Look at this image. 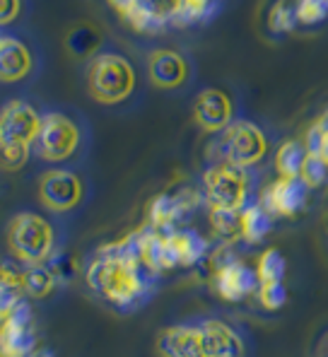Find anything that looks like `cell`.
Listing matches in <instances>:
<instances>
[{"label":"cell","mask_w":328,"mask_h":357,"mask_svg":"<svg viewBox=\"0 0 328 357\" xmlns=\"http://www.w3.org/2000/svg\"><path fill=\"white\" fill-rule=\"evenodd\" d=\"M84 183L70 169H49L39 178V201L51 213H70L82 203Z\"/></svg>","instance_id":"ba28073f"},{"label":"cell","mask_w":328,"mask_h":357,"mask_svg":"<svg viewBox=\"0 0 328 357\" xmlns=\"http://www.w3.org/2000/svg\"><path fill=\"white\" fill-rule=\"evenodd\" d=\"M152 278L137 261L128 239L99 249L84 271L89 290L116 309H133L145 302Z\"/></svg>","instance_id":"6da1fadb"},{"label":"cell","mask_w":328,"mask_h":357,"mask_svg":"<svg viewBox=\"0 0 328 357\" xmlns=\"http://www.w3.org/2000/svg\"><path fill=\"white\" fill-rule=\"evenodd\" d=\"M8 244L13 256L24 266L49 264L56 254V232L39 213H17L10 220Z\"/></svg>","instance_id":"7a4b0ae2"},{"label":"cell","mask_w":328,"mask_h":357,"mask_svg":"<svg viewBox=\"0 0 328 357\" xmlns=\"http://www.w3.org/2000/svg\"><path fill=\"white\" fill-rule=\"evenodd\" d=\"M213 290L225 302H241V299L256 297L261 280H258L256 266H248L246 261L225 254V246L213 254Z\"/></svg>","instance_id":"8992f818"},{"label":"cell","mask_w":328,"mask_h":357,"mask_svg":"<svg viewBox=\"0 0 328 357\" xmlns=\"http://www.w3.org/2000/svg\"><path fill=\"white\" fill-rule=\"evenodd\" d=\"M251 169L230 162H213L203 172V198L210 208L244 210L253 201Z\"/></svg>","instance_id":"5b68a950"},{"label":"cell","mask_w":328,"mask_h":357,"mask_svg":"<svg viewBox=\"0 0 328 357\" xmlns=\"http://www.w3.org/2000/svg\"><path fill=\"white\" fill-rule=\"evenodd\" d=\"M304 145L309 155H319L328 162V109L314 119V123L306 128Z\"/></svg>","instance_id":"4316f807"},{"label":"cell","mask_w":328,"mask_h":357,"mask_svg":"<svg viewBox=\"0 0 328 357\" xmlns=\"http://www.w3.org/2000/svg\"><path fill=\"white\" fill-rule=\"evenodd\" d=\"M29 145H5L0 148V167L8 172H17L27 165Z\"/></svg>","instance_id":"d6a6232c"},{"label":"cell","mask_w":328,"mask_h":357,"mask_svg":"<svg viewBox=\"0 0 328 357\" xmlns=\"http://www.w3.org/2000/svg\"><path fill=\"white\" fill-rule=\"evenodd\" d=\"M193 121L205 133L220 135L234 121V102L220 87L203 89L193 102Z\"/></svg>","instance_id":"4fadbf2b"},{"label":"cell","mask_w":328,"mask_h":357,"mask_svg":"<svg viewBox=\"0 0 328 357\" xmlns=\"http://www.w3.org/2000/svg\"><path fill=\"white\" fill-rule=\"evenodd\" d=\"M49 266H51V271L56 273L58 282L70 280V278L75 275V271H77V264L73 259H68L66 254H54V259L49 261Z\"/></svg>","instance_id":"836d02e7"},{"label":"cell","mask_w":328,"mask_h":357,"mask_svg":"<svg viewBox=\"0 0 328 357\" xmlns=\"http://www.w3.org/2000/svg\"><path fill=\"white\" fill-rule=\"evenodd\" d=\"M266 24H268V29H271L275 36L290 34V31L297 27L295 5H290L288 0H275V3L271 5V10H268Z\"/></svg>","instance_id":"484cf974"},{"label":"cell","mask_w":328,"mask_h":357,"mask_svg":"<svg viewBox=\"0 0 328 357\" xmlns=\"http://www.w3.org/2000/svg\"><path fill=\"white\" fill-rule=\"evenodd\" d=\"M102 41H104V34L94 22H75L66 34V49L73 59L87 61L97 56Z\"/></svg>","instance_id":"ffe728a7"},{"label":"cell","mask_w":328,"mask_h":357,"mask_svg":"<svg viewBox=\"0 0 328 357\" xmlns=\"http://www.w3.org/2000/svg\"><path fill=\"white\" fill-rule=\"evenodd\" d=\"M200 193L193 188H181L179 193H160L147 206V227L177 229V225L200 203Z\"/></svg>","instance_id":"7c38bea8"},{"label":"cell","mask_w":328,"mask_h":357,"mask_svg":"<svg viewBox=\"0 0 328 357\" xmlns=\"http://www.w3.org/2000/svg\"><path fill=\"white\" fill-rule=\"evenodd\" d=\"M24 273H27V268L20 261L0 259V285L24 292Z\"/></svg>","instance_id":"1f68e13d"},{"label":"cell","mask_w":328,"mask_h":357,"mask_svg":"<svg viewBox=\"0 0 328 357\" xmlns=\"http://www.w3.org/2000/svg\"><path fill=\"white\" fill-rule=\"evenodd\" d=\"M34 350H39L34 314L27 299H22L0 331V357H29Z\"/></svg>","instance_id":"8fae6325"},{"label":"cell","mask_w":328,"mask_h":357,"mask_svg":"<svg viewBox=\"0 0 328 357\" xmlns=\"http://www.w3.org/2000/svg\"><path fill=\"white\" fill-rule=\"evenodd\" d=\"M179 3L181 0H137L133 13L126 15V22L135 31H145V34H155L162 27L172 24L177 20Z\"/></svg>","instance_id":"ac0fdd59"},{"label":"cell","mask_w":328,"mask_h":357,"mask_svg":"<svg viewBox=\"0 0 328 357\" xmlns=\"http://www.w3.org/2000/svg\"><path fill=\"white\" fill-rule=\"evenodd\" d=\"M56 285H58V278L51 271L49 264L27 266V273H24V295L34 299H44L56 290Z\"/></svg>","instance_id":"cb8c5ba5"},{"label":"cell","mask_w":328,"mask_h":357,"mask_svg":"<svg viewBox=\"0 0 328 357\" xmlns=\"http://www.w3.org/2000/svg\"><path fill=\"white\" fill-rule=\"evenodd\" d=\"M295 15H297V24L316 27L328 20V0H297Z\"/></svg>","instance_id":"f1b7e54d"},{"label":"cell","mask_w":328,"mask_h":357,"mask_svg":"<svg viewBox=\"0 0 328 357\" xmlns=\"http://www.w3.org/2000/svg\"><path fill=\"white\" fill-rule=\"evenodd\" d=\"M309 193H311V188L306 186L299 176L297 178L278 176L275 181H271L266 188H263L261 196H258L256 201L261 203V206L266 208L275 220L278 218H295V215H299L301 210L306 208V203H309Z\"/></svg>","instance_id":"30bf717a"},{"label":"cell","mask_w":328,"mask_h":357,"mask_svg":"<svg viewBox=\"0 0 328 357\" xmlns=\"http://www.w3.org/2000/svg\"><path fill=\"white\" fill-rule=\"evenodd\" d=\"M306 155L309 150H306L304 140H285L275 152V169L285 178H297L306 162Z\"/></svg>","instance_id":"603a6c76"},{"label":"cell","mask_w":328,"mask_h":357,"mask_svg":"<svg viewBox=\"0 0 328 357\" xmlns=\"http://www.w3.org/2000/svg\"><path fill=\"white\" fill-rule=\"evenodd\" d=\"M157 353L160 357H208L203 345L200 326H169L157 335Z\"/></svg>","instance_id":"e0dca14e"},{"label":"cell","mask_w":328,"mask_h":357,"mask_svg":"<svg viewBox=\"0 0 328 357\" xmlns=\"http://www.w3.org/2000/svg\"><path fill=\"white\" fill-rule=\"evenodd\" d=\"M256 299L266 312H278L288 304V287L285 282H266L258 287Z\"/></svg>","instance_id":"4dcf8cb0"},{"label":"cell","mask_w":328,"mask_h":357,"mask_svg":"<svg viewBox=\"0 0 328 357\" xmlns=\"http://www.w3.org/2000/svg\"><path fill=\"white\" fill-rule=\"evenodd\" d=\"M109 5L116 10V13L121 15V17H126V15L133 13V8L137 5V0H109Z\"/></svg>","instance_id":"d590c367"},{"label":"cell","mask_w":328,"mask_h":357,"mask_svg":"<svg viewBox=\"0 0 328 357\" xmlns=\"http://www.w3.org/2000/svg\"><path fill=\"white\" fill-rule=\"evenodd\" d=\"M164 249H167V268H191L205 261L210 244L195 229L177 227L164 232Z\"/></svg>","instance_id":"5bb4252c"},{"label":"cell","mask_w":328,"mask_h":357,"mask_svg":"<svg viewBox=\"0 0 328 357\" xmlns=\"http://www.w3.org/2000/svg\"><path fill=\"white\" fill-rule=\"evenodd\" d=\"M87 89L99 104H121L135 89V68L121 54H97L87 66Z\"/></svg>","instance_id":"3957f363"},{"label":"cell","mask_w":328,"mask_h":357,"mask_svg":"<svg viewBox=\"0 0 328 357\" xmlns=\"http://www.w3.org/2000/svg\"><path fill=\"white\" fill-rule=\"evenodd\" d=\"M191 66L179 51L174 49H155L147 56V75L150 82L160 89H177L186 85Z\"/></svg>","instance_id":"9a60e30c"},{"label":"cell","mask_w":328,"mask_h":357,"mask_svg":"<svg viewBox=\"0 0 328 357\" xmlns=\"http://www.w3.org/2000/svg\"><path fill=\"white\" fill-rule=\"evenodd\" d=\"M80 128L70 116L49 112L41 116V128L34 140L36 155L46 162H66L80 148Z\"/></svg>","instance_id":"52a82bcc"},{"label":"cell","mask_w":328,"mask_h":357,"mask_svg":"<svg viewBox=\"0 0 328 357\" xmlns=\"http://www.w3.org/2000/svg\"><path fill=\"white\" fill-rule=\"evenodd\" d=\"M215 150H218L215 162H230V165L241 167V169H253L268 157L271 140H268L266 130L253 121L234 119L218 135Z\"/></svg>","instance_id":"277c9868"},{"label":"cell","mask_w":328,"mask_h":357,"mask_svg":"<svg viewBox=\"0 0 328 357\" xmlns=\"http://www.w3.org/2000/svg\"><path fill=\"white\" fill-rule=\"evenodd\" d=\"M31 73V51L10 34H0V82H20Z\"/></svg>","instance_id":"d6986e66"},{"label":"cell","mask_w":328,"mask_h":357,"mask_svg":"<svg viewBox=\"0 0 328 357\" xmlns=\"http://www.w3.org/2000/svg\"><path fill=\"white\" fill-rule=\"evenodd\" d=\"M256 273L261 285L266 282H285V273H288V261L278 249H266L256 259Z\"/></svg>","instance_id":"d4e9b609"},{"label":"cell","mask_w":328,"mask_h":357,"mask_svg":"<svg viewBox=\"0 0 328 357\" xmlns=\"http://www.w3.org/2000/svg\"><path fill=\"white\" fill-rule=\"evenodd\" d=\"M41 128V114L24 99H13L0 109V148L34 145Z\"/></svg>","instance_id":"9c48e42d"},{"label":"cell","mask_w":328,"mask_h":357,"mask_svg":"<svg viewBox=\"0 0 328 357\" xmlns=\"http://www.w3.org/2000/svg\"><path fill=\"white\" fill-rule=\"evenodd\" d=\"M299 178L309 188H321L328 181V162L319 155H306V162L299 172Z\"/></svg>","instance_id":"f546056e"},{"label":"cell","mask_w":328,"mask_h":357,"mask_svg":"<svg viewBox=\"0 0 328 357\" xmlns=\"http://www.w3.org/2000/svg\"><path fill=\"white\" fill-rule=\"evenodd\" d=\"M22 13V0H0V27L10 24Z\"/></svg>","instance_id":"e575fe53"},{"label":"cell","mask_w":328,"mask_h":357,"mask_svg":"<svg viewBox=\"0 0 328 357\" xmlns=\"http://www.w3.org/2000/svg\"><path fill=\"white\" fill-rule=\"evenodd\" d=\"M29 357H31V355H29Z\"/></svg>","instance_id":"74e56055"},{"label":"cell","mask_w":328,"mask_h":357,"mask_svg":"<svg viewBox=\"0 0 328 357\" xmlns=\"http://www.w3.org/2000/svg\"><path fill=\"white\" fill-rule=\"evenodd\" d=\"M275 218L258 201H251L241 210V241L246 244H261L273 232Z\"/></svg>","instance_id":"44dd1931"},{"label":"cell","mask_w":328,"mask_h":357,"mask_svg":"<svg viewBox=\"0 0 328 357\" xmlns=\"http://www.w3.org/2000/svg\"><path fill=\"white\" fill-rule=\"evenodd\" d=\"M218 8V0H181L174 24H193L208 20Z\"/></svg>","instance_id":"83f0119b"},{"label":"cell","mask_w":328,"mask_h":357,"mask_svg":"<svg viewBox=\"0 0 328 357\" xmlns=\"http://www.w3.org/2000/svg\"><path fill=\"white\" fill-rule=\"evenodd\" d=\"M210 229L215 239L225 246L241 241V210H225V208H210Z\"/></svg>","instance_id":"7402d4cb"},{"label":"cell","mask_w":328,"mask_h":357,"mask_svg":"<svg viewBox=\"0 0 328 357\" xmlns=\"http://www.w3.org/2000/svg\"><path fill=\"white\" fill-rule=\"evenodd\" d=\"M208 357H244L246 345L239 331L222 319H205L198 324Z\"/></svg>","instance_id":"2e32d148"},{"label":"cell","mask_w":328,"mask_h":357,"mask_svg":"<svg viewBox=\"0 0 328 357\" xmlns=\"http://www.w3.org/2000/svg\"><path fill=\"white\" fill-rule=\"evenodd\" d=\"M10 314H13V312H8V309H5L3 304H0V331H3V326H5V324H8Z\"/></svg>","instance_id":"8d00e7d4"}]
</instances>
